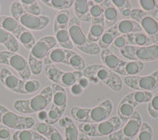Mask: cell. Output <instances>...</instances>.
Masks as SVG:
<instances>
[{
	"mask_svg": "<svg viewBox=\"0 0 158 140\" xmlns=\"http://www.w3.org/2000/svg\"><path fill=\"white\" fill-rule=\"evenodd\" d=\"M82 73L89 80L95 84L101 83L114 91L118 92L122 90L123 81L119 75L104 65L99 64L90 65L83 70Z\"/></svg>",
	"mask_w": 158,
	"mask_h": 140,
	"instance_id": "cell-1",
	"label": "cell"
},
{
	"mask_svg": "<svg viewBox=\"0 0 158 140\" xmlns=\"http://www.w3.org/2000/svg\"><path fill=\"white\" fill-rule=\"evenodd\" d=\"M56 44L57 41L53 36H44L36 42L30 50L28 60L31 73L35 76L41 73L45 58L49 51L55 48Z\"/></svg>",
	"mask_w": 158,
	"mask_h": 140,
	"instance_id": "cell-2",
	"label": "cell"
},
{
	"mask_svg": "<svg viewBox=\"0 0 158 140\" xmlns=\"http://www.w3.org/2000/svg\"><path fill=\"white\" fill-rule=\"evenodd\" d=\"M52 101V87H46L34 97L29 99H18L13 104L15 110L23 114H32L45 110Z\"/></svg>",
	"mask_w": 158,
	"mask_h": 140,
	"instance_id": "cell-3",
	"label": "cell"
},
{
	"mask_svg": "<svg viewBox=\"0 0 158 140\" xmlns=\"http://www.w3.org/2000/svg\"><path fill=\"white\" fill-rule=\"evenodd\" d=\"M10 14L18 23L29 31H41L48 27L50 18L47 16H34L27 13L19 1H15L10 6Z\"/></svg>",
	"mask_w": 158,
	"mask_h": 140,
	"instance_id": "cell-4",
	"label": "cell"
},
{
	"mask_svg": "<svg viewBox=\"0 0 158 140\" xmlns=\"http://www.w3.org/2000/svg\"><path fill=\"white\" fill-rule=\"evenodd\" d=\"M68 33L74 47L79 50L89 55H97L101 53V48L97 43L89 41L81 29L80 21L76 17L70 18L68 25Z\"/></svg>",
	"mask_w": 158,
	"mask_h": 140,
	"instance_id": "cell-5",
	"label": "cell"
},
{
	"mask_svg": "<svg viewBox=\"0 0 158 140\" xmlns=\"http://www.w3.org/2000/svg\"><path fill=\"white\" fill-rule=\"evenodd\" d=\"M121 120L118 116H113L108 120L99 123H79L81 133L89 137H103L110 135L120 128Z\"/></svg>",
	"mask_w": 158,
	"mask_h": 140,
	"instance_id": "cell-6",
	"label": "cell"
},
{
	"mask_svg": "<svg viewBox=\"0 0 158 140\" xmlns=\"http://www.w3.org/2000/svg\"><path fill=\"white\" fill-rule=\"evenodd\" d=\"M122 57L131 61H153L158 60V43L146 46H126L118 50Z\"/></svg>",
	"mask_w": 158,
	"mask_h": 140,
	"instance_id": "cell-7",
	"label": "cell"
},
{
	"mask_svg": "<svg viewBox=\"0 0 158 140\" xmlns=\"http://www.w3.org/2000/svg\"><path fill=\"white\" fill-rule=\"evenodd\" d=\"M0 123L9 129H30L35 124V120L31 117L18 115L8 108L0 104Z\"/></svg>",
	"mask_w": 158,
	"mask_h": 140,
	"instance_id": "cell-8",
	"label": "cell"
},
{
	"mask_svg": "<svg viewBox=\"0 0 158 140\" xmlns=\"http://www.w3.org/2000/svg\"><path fill=\"white\" fill-rule=\"evenodd\" d=\"M45 75L48 79L55 84L59 85L63 88H70L77 84L83 76L82 72H64L59 69L56 65H48L44 68Z\"/></svg>",
	"mask_w": 158,
	"mask_h": 140,
	"instance_id": "cell-9",
	"label": "cell"
},
{
	"mask_svg": "<svg viewBox=\"0 0 158 140\" xmlns=\"http://www.w3.org/2000/svg\"><path fill=\"white\" fill-rule=\"evenodd\" d=\"M0 64L11 67L18 72L20 78L23 80H28L31 76V70L29 62L22 55L8 50L0 51Z\"/></svg>",
	"mask_w": 158,
	"mask_h": 140,
	"instance_id": "cell-10",
	"label": "cell"
},
{
	"mask_svg": "<svg viewBox=\"0 0 158 140\" xmlns=\"http://www.w3.org/2000/svg\"><path fill=\"white\" fill-rule=\"evenodd\" d=\"M130 18L140 25L153 44L158 43V22L153 17L141 9H132Z\"/></svg>",
	"mask_w": 158,
	"mask_h": 140,
	"instance_id": "cell-11",
	"label": "cell"
},
{
	"mask_svg": "<svg viewBox=\"0 0 158 140\" xmlns=\"http://www.w3.org/2000/svg\"><path fill=\"white\" fill-rule=\"evenodd\" d=\"M142 124L140 113L135 110L121 129L108 135L109 140H132L138 135Z\"/></svg>",
	"mask_w": 158,
	"mask_h": 140,
	"instance_id": "cell-12",
	"label": "cell"
},
{
	"mask_svg": "<svg viewBox=\"0 0 158 140\" xmlns=\"http://www.w3.org/2000/svg\"><path fill=\"white\" fill-rule=\"evenodd\" d=\"M123 80L124 84L133 90L150 92L158 88V70L144 76H125Z\"/></svg>",
	"mask_w": 158,
	"mask_h": 140,
	"instance_id": "cell-13",
	"label": "cell"
},
{
	"mask_svg": "<svg viewBox=\"0 0 158 140\" xmlns=\"http://www.w3.org/2000/svg\"><path fill=\"white\" fill-rule=\"evenodd\" d=\"M113 111V103L110 99H105L94 108H90L88 123H99L108 120Z\"/></svg>",
	"mask_w": 158,
	"mask_h": 140,
	"instance_id": "cell-14",
	"label": "cell"
},
{
	"mask_svg": "<svg viewBox=\"0 0 158 140\" xmlns=\"http://www.w3.org/2000/svg\"><path fill=\"white\" fill-rule=\"evenodd\" d=\"M0 82L8 90L22 95V90L25 80L17 77L9 68L3 67L0 69Z\"/></svg>",
	"mask_w": 158,
	"mask_h": 140,
	"instance_id": "cell-15",
	"label": "cell"
},
{
	"mask_svg": "<svg viewBox=\"0 0 158 140\" xmlns=\"http://www.w3.org/2000/svg\"><path fill=\"white\" fill-rule=\"evenodd\" d=\"M114 31L118 36H123V35L131 34V33H142V29L136 21L132 19H124V20L118 21L114 26L110 28Z\"/></svg>",
	"mask_w": 158,
	"mask_h": 140,
	"instance_id": "cell-16",
	"label": "cell"
},
{
	"mask_svg": "<svg viewBox=\"0 0 158 140\" xmlns=\"http://www.w3.org/2000/svg\"><path fill=\"white\" fill-rule=\"evenodd\" d=\"M52 89V106L58 110L64 113L67 106V95L64 88L53 84Z\"/></svg>",
	"mask_w": 158,
	"mask_h": 140,
	"instance_id": "cell-17",
	"label": "cell"
},
{
	"mask_svg": "<svg viewBox=\"0 0 158 140\" xmlns=\"http://www.w3.org/2000/svg\"><path fill=\"white\" fill-rule=\"evenodd\" d=\"M70 50L63 48H54L49 51L47 57L44 61V65H55L57 63H63L67 65Z\"/></svg>",
	"mask_w": 158,
	"mask_h": 140,
	"instance_id": "cell-18",
	"label": "cell"
},
{
	"mask_svg": "<svg viewBox=\"0 0 158 140\" xmlns=\"http://www.w3.org/2000/svg\"><path fill=\"white\" fill-rule=\"evenodd\" d=\"M18 42L22 43L23 47L27 50H31L36 43V39L30 31L24 28L19 24L15 31L12 33Z\"/></svg>",
	"mask_w": 158,
	"mask_h": 140,
	"instance_id": "cell-19",
	"label": "cell"
},
{
	"mask_svg": "<svg viewBox=\"0 0 158 140\" xmlns=\"http://www.w3.org/2000/svg\"><path fill=\"white\" fill-rule=\"evenodd\" d=\"M104 9V25L107 29H110L118 22V10L112 5L111 1H103L102 4Z\"/></svg>",
	"mask_w": 158,
	"mask_h": 140,
	"instance_id": "cell-20",
	"label": "cell"
},
{
	"mask_svg": "<svg viewBox=\"0 0 158 140\" xmlns=\"http://www.w3.org/2000/svg\"><path fill=\"white\" fill-rule=\"evenodd\" d=\"M144 68V62L138 61H124L119 68L117 69L115 73L118 75L131 76H137L140 73Z\"/></svg>",
	"mask_w": 158,
	"mask_h": 140,
	"instance_id": "cell-21",
	"label": "cell"
},
{
	"mask_svg": "<svg viewBox=\"0 0 158 140\" xmlns=\"http://www.w3.org/2000/svg\"><path fill=\"white\" fill-rule=\"evenodd\" d=\"M101 58L104 66L108 68L113 72H116L123 63L124 60L118 58L110 49H103L101 51Z\"/></svg>",
	"mask_w": 158,
	"mask_h": 140,
	"instance_id": "cell-22",
	"label": "cell"
},
{
	"mask_svg": "<svg viewBox=\"0 0 158 140\" xmlns=\"http://www.w3.org/2000/svg\"><path fill=\"white\" fill-rule=\"evenodd\" d=\"M59 125L64 129V140H78V131L77 126L69 117H62Z\"/></svg>",
	"mask_w": 158,
	"mask_h": 140,
	"instance_id": "cell-23",
	"label": "cell"
},
{
	"mask_svg": "<svg viewBox=\"0 0 158 140\" xmlns=\"http://www.w3.org/2000/svg\"><path fill=\"white\" fill-rule=\"evenodd\" d=\"M136 106V104L132 103L131 101L127 99L125 96L123 98V99L118 104V110H117L118 117H119L122 122H124L126 124L127 121L129 120L130 117H131V115L135 111V109Z\"/></svg>",
	"mask_w": 158,
	"mask_h": 140,
	"instance_id": "cell-24",
	"label": "cell"
},
{
	"mask_svg": "<svg viewBox=\"0 0 158 140\" xmlns=\"http://www.w3.org/2000/svg\"><path fill=\"white\" fill-rule=\"evenodd\" d=\"M0 44L3 45L6 50L18 53L19 50V43L15 36L7 31L0 29Z\"/></svg>",
	"mask_w": 158,
	"mask_h": 140,
	"instance_id": "cell-25",
	"label": "cell"
},
{
	"mask_svg": "<svg viewBox=\"0 0 158 140\" xmlns=\"http://www.w3.org/2000/svg\"><path fill=\"white\" fill-rule=\"evenodd\" d=\"M126 38L127 46H136V47H146L153 44L147 35L144 33H131L124 35Z\"/></svg>",
	"mask_w": 158,
	"mask_h": 140,
	"instance_id": "cell-26",
	"label": "cell"
},
{
	"mask_svg": "<svg viewBox=\"0 0 158 140\" xmlns=\"http://www.w3.org/2000/svg\"><path fill=\"white\" fill-rule=\"evenodd\" d=\"M74 11L76 18L79 21L84 22H91L89 10L88 1L86 0H77L74 1Z\"/></svg>",
	"mask_w": 158,
	"mask_h": 140,
	"instance_id": "cell-27",
	"label": "cell"
},
{
	"mask_svg": "<svg viewBox=\"0 0 158 140\" xmlns=\"http://www.w3.org/2000/svg\"><path fill=\"white\" fill-rule=\"evenodd\" d=\"M70 20V11L69 10H60L57 13L54 18L53 32L56 33L59 29H68Z\"/></svg>",
	"mask_w": 158,
	"mask_h": 140,
	"instance_id": "cell-28",
	"label": "cell"
},
{
	"mask_svg": "<svg viewBox=\"0 0 158 140\" xmlns=\"http://www.w3.org/2000/svg\"><path fill=\"white\" fill-rule=\"evenodd\" d=\"M88 6L91 16V24L104 22L102 6L95 2V1H88Z\"/></svg>",
	"mask_w": 158,
	"mask_h": 140,
	"instance_id": "cell-29",
	"label": "cell"
},
{
	"mask_svg": "<svg viewBox=\"0 0 158 140\" xmlns=\"http://www.w3.org/2000/svg\"><path fill=\"white\" fill-rule=\"evenodd\" d=\"M55 38L61 48L70 50L74 48V44L72 43L70 34L68 33V29H59L56 33H55Z\"/></svg>",
	"mask_w": 158,
	"mask_h": 140,
	"instance_id": "cell-30",
	"label": "cell"
},
{
	"mask_svg": "<svg viewBox=\"0 0 158 140\" xmlns=\"http://www.w3.org/2000/svg\"><path fill=\"white\" fill-rule=\"evenodd\" d=\"M153 94L149 91H136L127 95L125 97L137 106L143 103H149V101L153 98Z\"/></svg>",
	"mask_w": 158,
	"mask_h": 140,
	"instance_id": "cell-31",
	"label": "cell"
},
{
	"mask_svg": "<svg viewBox=\"0 0 158 140\" xmlns=\"http://www.w3.org/2000/svg\"><path fill=\"white\" fill-rule=\"evenodd\" d=\"M67 65L71 67L72 68H74L75 71H80V72H82L83 70L86 68L85 61L82 58V56L73 50L70 51Z\"/></svg>",
	"mask_w": 158,
	"mask_h": 140,
	"instance_id": "cell-32",
	"label": "cell"
},
{
	"mask_svg": "<svg viewBox=\"0 0 158 140\" xmlns=\"http://www.w3.org/2000/svg\"><path fill=\"white\" fill-rule=\"evenodd\" d=\"M104 31H105L104 22L91 24L89 31L87 35V39L89 41L92 42V43H97V42H99V40H101Z\"/></svg>",
	"mask_w": 158,
	"mask_h": 140,
	"instance_id": "cell-33",
	"label": "cell"
},
{
	"mask_svg": "<svg viewBox=\"0 0 158 140\" xmlns=\"http://www.w3.org/2000/svg\"><path fill=\"white\" fill-rule=\"evenodd\" d=\"M41 2L52 9L60 11L70 9L74 5V0H42Z\"/></svg>",
	"mask_w": 158,
	"mask_h": 140,
	"instance_id": "cell-34",
	"label": "cell"
},
{
	"mask_svg": "<svg viewBox=\"0 0 158 140\" xmlns=\"http://www.w3.org/2000/svg\"><path fill=\"white\" fill-rule=\"evenodd\" d=\"M90 108H82L74 106L70 110V114L76 121L79 123H88Z\"/></svg>",
	"mask_w": 158,
	"mask_h": 140,
	"instance_id": "cell-35",
	"label": "cell"
},
{
	"mask_svg": "<svg viewBox=\"0 0 158 140\" xmlns=\"http://www.w3.org/2000/svg\"><path fill=\"white\" fill-rule=\"evenodd\" d=\"M117 37L118 36L114 31L111 30V29H106L101 36V40H99V47L102 50L103 49H108L113 43Z\"/></svg>",
	"mask_w": 158,
	"mask_h": 140,
	"instance_id": "cell-36",
	"label": "cell"
},
{
	"mask_svg": "<svg viewBox=\"0 0 158 140\" xmlns=\"http://www.w3.org/2000/svg\"><path fill=\"white\" fill-rule=\"evenodd\" d=\"M22 4V7L27 13L34 16H40L41 15V9L37 1L35 0H21L19 1Z\"/></svg>",
	"mask_w": 158,
	"mask_h": 140,
	"instance_id": "cell-37",
	"label": "cell"
},
{
	"mask_svg": "<svg viewBox=\"0 0 158 140\" xmlns=\"http://www.w3.org/2000/svg\"><path fill=\"white\" fill-rule=\"evenodd\" d=\"M19 23L15 18L10 16H1L0 17V29L7 31L12 34L17 29Z\"/></svg>",
	"mask_w": 158,
	"mask_h": 140,
	"instance_id": "cell-38",
	"label": "cell"
},
{
	"mask_svg": "<svg viewBox=\"0 0 158 140\" xmlns=\"http://www.w3.org/2000/svg\"><path fill=\"white\" fill-rule=\"evenodd\" d=\"M40 88V83L37 80H25L22 87V95H29L36 93Z\"/></svg>",
	"mask_w": 158,
	"mask_h": 140,
	"instance_id": "cell-39",
	"label": "cell"
},
{
	"mask_svg": "<svg viewBox=\"0 0 158 140\" xmlns=\"http://www.w3.org/2000/svg\"><path fill=\"white\" fill-rule=\"evenodd\" d=\"M153 139V130L151 126L146 122H142L140 131L138 132L135 140H152Z\"/></svg>",
	"mask_w": 158,
	"mask_h": 140,
	"instance_id": "cell-40",
	"label": "cell"
},
{
	"mask_svg": "<svg viewBox=\"0 0 158 140\" xmlns=\"http://www.w3.org/2000/svg\"><path fill=\"white\" fill-rule=\"evenodd\" d=\"M138 2L142 10L151 16L158 10V4L155 0H140Z\"/></svg>",
	"mask_w": 158,
	"mask_h": 140,
	"instance_id": "cell-41",
	"label": "cell"
},
{
	"mask_svg": "<svg viewBox=\"0 0 158 140\" xmlns=\"http://www.w3.org/2000/svg\"><path fill=\"white\" fill-rule=\"evenodd\" d=\"M63 116V113L61 112L58 110L56 108L51 106L49 110L48 111V118L45 120L44 123L49 124V125H52L59 121V120L62 118Z\"/></svg>",
	"mask_w": 158,
	"mask_h": 140,
	"instance_id": "cell-42",
	"label": "cell"
},
{
	"mask_svg": "<svg viewBox=\"0 0 158 140\" xmlns=\"http://www.w3.org/2000/svg\"><path fill=\"white\" fill-rule=\"evenodd\" d=\"M35 132L32 129L19 130L15 131L12 135L13 140H33L35 136Z\"/></svg>",
	"mask_w": 158,
	"mask_h": 140,
	"instance_id": "cell-43",
	"label": "cell"
},
{
	"mask_svg": "<svg viewBox=\"0 0 158 140\" xmlns=\"http://www.w3.org/2000/svg\"><path fill=\"white\" fill-rule=\"evenodd\" d=\"M148 113L152 118H158V93L153 95L148 104Z\"/></svg>",
	"mask_w": 158,
	"mask_h": 140,
	"instance_id": "cell-44",
	"label": "cell"
},
{
	"mask_svg": "<svg viewBox=\"0 0 158 140\" xmlns=\"http://www.w3.org/2000/svg\"><path fill=\"white\" fill-rule=\"evenodd\" d=\"M51 126L52 125H49L44 122H36L35 123L32 128L35 132L38 133V134L46 138L48 135L49 131H50Z\"/></svg>",
	"mask_w": 158,
	"mask_h": 140,
	"instance_id": "cell-45",
	"label": "cell"
},
{
	"mask_svg": "<svg viewBox=\"0 0 158 140\" xmlns=\"http://www.w3.org/2000/svg\"><path fill=\"white\" fill-rule=\"evenodd\" d=\"M111 2L119 12L126 8H132L131 2L128 0H111Z\"/></svg>",
	"mask_w": 158,
	"mask_h": 140,
	"instance_id": "cell-46",
	"label": "cell"
},
{
	"mask_svg": "<svg viewBox=\"0 0 158 140\" xmlns=\"http://www.w3.org/2000/svg\"><path fill=\"white\" fill-rule=\"evenodd\" d=\"M48 140H64L63 137L62 136L61 133L59 132V130L53 126H51V129L48 135L46 137Z\"/></svg>",
	"mask_w": 158,
	"mask_h": 140,
	"instance_id": "cell-47",
	"label": "cell"
},
{
	"mask_svg": "<svg viewBox=\"0 0 158 140\" xmlns=\"http://www.w3.org/2000/svg\"><path fill=\"white\" fill-rule=\"evenodd\" d=\"M127 46V41L125 36H118L113 42V43L111 44V47H113L114 49H121L123 47H126Z\"/></svg>",
	"mask_w": 158,
	"mask_h": 140,
	"instance_id": "cell-48",
	"label": "cell"
},
{
	"mask_svg": "<svg viewBox=\"0 0 158 140\" xmlns=\"http://www.w3.org/2000/svg\"><path fill=\"white\" fill-rule=\"evenodd\" d=\"M0 138L4 140H10V130L3 125H0Z\"/></svg>",
	"mask_w": 158,
	"mask_h": 140,
	"instance_id": "cell-49",
	"label": "cell"
},
{
	"mask_svg": "<svg viewBox=\"0 0 158 140\" xmlns=\"http://www.w3.org/2000/svg\"><path fill=\"white\" fill-rule=\"evenodd\" d=\"M70 93L73 95H74V96H79V95H81L83 93L84 89L77 83V84H75L70 87Z\"/></svg>",
	"mask_w": 158,
	"mask_h": 140,
	"instance_id": "cell-50",
	"label": "cell"
},
{
	"mask_svg": "<svg viewBox=\"0 0 158 140\" xmlns=\"http://www.w3.org/2000/svg\"><path fill=\"white\" fill-rule=\"evenodd\" d=\"M77 84H78L80 85V86H81V88H82L83 89L85 90V88H87L89 87V80L86 77L82 76L81 79L79 80L78 82H77Z\"/></svg>",
	"mask_w": 158,
	"mask_h": 140,
	"instance_id": "cell-51",
	"label": "cell"
},
{
	"mask_svg": "<svg viewBox=\"0 0 158 140\" xmlns=\"http://www.w3.org/2000/svg\"><path fill=\"white\" fill-rule=\"evenodd\" d=\"M37 118L39 119L41 122H44L48 118V111L46 110H42L37 113Z\"/></svg>",
	"mask_w": 158,
	"mask_h": 140,
	"instance_id": "cell-52",
	"label": "cell"
},
{
	"mask_svg": "<svg viewBox=\"0 0 158 140\" xmlns=\"http://www.w3.org/2000/svg\"><path fill=\"white\" fill-rule=\"evenodd\" d=\"M132 8H126V9L123 10L122 11H120V14L122 16V18H125V20H126L127 18H129L130 16H131V12Z\"/></svg>",
	"mask_w": 158,
	"mask_h": 140,
	"instance_id": "cell-53",
	"label": "cell"
},
{
	"mask_svg": "<svg viewBox=\"0 0 158 140\" xmlns=\"http://www.w3.org/2000/svg\"><path fill=\"white\" fill-rule=\"evenodd\" d=\"M33 140H48V139L45 138V137L42 136L41 135H40V134H38V133L36 132Z\"/></svg>",
	"mask_w": 158,
	"mask_h": 140,
	"instance_id": "cell-54",
	"label": "cell"
},
{
	"mask_svg": "<svg viewBox=\"0 0 158 140\" xmlns=\"http://www.w3.org/2000/svg\"><path fill=\"white\" fill-rule=\"evenodd\" d=\"M78 140H91V139H90L89 136L84 135V134H82V133H81V134H79L78 135Z\"/></svg>",
	"mask_w": 158,
	"mask_h": 140,
	"instance_id": "cell-55",
	"label": "cell"
},
{
	"mask_svg": "<svg viewBox=\"0 0 158 140\" xmlns=\"http://www.w3.org/2000/svg\"><path fill=\"white\" fill-rule=\"evenodd\" d=\"M152 17H153V18H154L156 21L158 22V10L156 11H155L154 14H153L152 15Z\"/></svg>",
	"mask_w": 158,
	"mask_h": 140,
	"instance_id": "cell-56",
	"label": "cell"
},
{
	"mask_svg": "<svg viewBox=\"0 0 158 140\" xmlns=\"http://www.w3.org/2000/svg\"><path fill=\"white\" fill-rule=\"evenodd\" d=\"M156 2H157V4H158V1H156Z\"/></svg>",
	"mask_w": 158,
	"mask_h": 140,
	"instance_id": "cell-57",
	"label": "cell"
},
{
	"mask_svg": "<svg viewBox=\"0 0 158 140\" xmlns=\"http://www.w3.org/2000/svg\"><path fill=\"white\" fill-rule=\"evenodd\" d=\"M0 140H3V139H1V138H0Z\"/></svg>",
	"mask_w": 158,
	"mask_h": 140,
	"instance_id": "cell-58",
	"label": "cell"
}]
</instances>
